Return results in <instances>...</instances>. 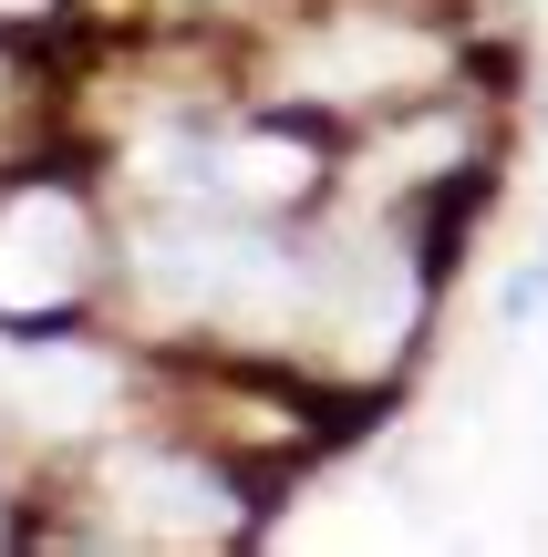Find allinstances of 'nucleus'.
Here are the masks:
<instances>
[{
  "label": "nucleus",
  "mask_w": 548,
  "mask_h": 557,
  "mask_svg": "<svg viewBox=\"0 0 548 557\" xmlns=\"http://www.w3.org/2000/svg\"><path fill=\"white\" fill-rule=\"evenodd\" d=\"M301 186H310V156L280 135H248L228 156H207V197H301Z\"/></svg>",
  "instance_id": "nucleus-5"
},
{
  "label": "nucleus",
  "mask_w": 548,
  "mask_h": 557,
  "mask_svg": "<svg viewBox=\"0 0 548 557\" xmlns=\"http://www.w3.org/2000/svg\"><path fill=\"white\" fill-rule=\"evenodd\" d=\"M538 299H548V269H517V278H508V289H497V310H508V320H528V310H538Z\"/></svg>",
  "instance_id": "nucleus-7"
},
{
  "label": "nucleus",
  "mask_w": 548,
  "mask_h": 557,
  "mask_svg": "<svg viewBox=\"0 0 548 557\" xmlns=\"http://www.w3.org/2000/svg\"><path fill=\"white\" fill-rule=\"evenodd\" d=\"M435 41L425 32H393V21H342V32L301 41L290 52V83L301 94H373V83H425L435 73Z\"/></svg>",
  "instance_id": "nucleus-2"
},
{
  "label": "nucleus",
  "mask_w": 548,
  "mask_h": 557,
  "mask_svg": "<svg viewBox=\"0 0 548 557\" xmlns=\"http://www.w3.org/2000/svg\"><path fill=\"white\" fill-rule=\"evenodd\" d=\"M455 145H466L455 124H414V135H393L383 156H373V176H383V186H404V176H425L435 156H455Z\"/></svg>",
  "instance_id": "nucleus-6"
},
{
  "label": "nucleus",
  "mask_w": 548,
  "mask_h": 557,
  "mask_svg": "<svg viewBox=\"0 0 548 557\" xmlns=\"http://www.w3.org/2000/svg\"><path fill=\"white\" fill-rule=\"evenodd\" d=\"M0 372L21 382L32 423H94L103 403H114V372H103V351H11Z\"/></svg>",
  "instance_id": "nucleus-4"
},
{
  "label": "nucleus",
  "mask_w": 548,
  "mask_h": 557,
  "mask_svg": "<svg viewBox=\"0 0 548 557\" xmlns=\"http://www.w3.org/2000/svg\"><path fill=\"white\" fill-rule=\"evenodd\" d=\"M0 11H41V0H0Z\"/></svg>",
  "instance_id": "nucleus-8"
},
{
  "label": "nucleus",
  "mask_w": 548,
  "mask_h": 557,
  "mask_svg": "<svg viewBox=\"0 0 548 557\" xmlns=\"http://www.w3.org/2000/svg\"><path fill=\"white\" fill-rule=\"evenodd\" d=\"M114 506L145 537H228V485L176 455H114Z\"/></svg>",
  "instance_id": "nucleus-3"
},
{
  "label": "nucleus",
  "mask_w": 548,
  "mask_h": 557,
  "mask_svg": "<svg viewBox=\"0 0 548 557\" xmlns=\"http://www.w3.org/2000/svg\"><path fill=\"white\" fill-rule=\"evenodd\" d=\"M83 278V207L73 197H11L0 207V310H52Z\"/></svg>",
  "instance_id": "nucleus-1"
}]
</instances>
